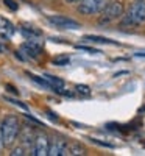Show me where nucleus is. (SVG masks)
<instances>
[{
    "instance_id": "nucleus-2",
    "label": "nucleus",
    "mask_w": 145,
    "mask_h": 156,
    "mask_svg": "<svg viewBox=\"0 0 145 156\" xmlns=\"http://www.w3.org/2000/svg\"><path fill=\"white\" fill-rule=\"evenodd\" d=\"M19 131H20V125H19L17 117L16 115H6L2 120V125H0V134H2L3 145L9 147L16 140Z\"/></svg>"
},
{
    "instance_id": "nucleus-8",
    "label": "nucleus",
    "mask_w": 145,
    "mask_h": 156,
    "mask_svg": "<svg viewBox=\"0 0 145 156\" xmlns=\"http://www.w3.org/2000/svg\"><path fill=\"white\" fill-rule=\"evenodd\" d=\"M16 33V28L8 19H5L3 16H0V36L3 39H11L12 34Z\"/></svg>"
},
{
    "instance_id": "nucleus-4",
    "label": "nucleus",
    "mask_w": 145,
    "mask_h": 156,
    "mask_svg": "<svg viewBox=\"0 0 145 156\" xmlns=\"http://www.w3.org/2000/svg\"><path fill=\"white\" fill-rule=\"evenodd\" d=\"M120 16H123V5H122V2L112 0V2L101 11L100 22L101 23H109V22H114L117 19H120Z\"/></svg>"
},
{
    "instance_id": "nucleus-19",
    "label": "nucleus",
    "mask_w": 145,
    "mask_h": 156,
    "mask_svg": "<svg viewBox=\"0 0 145 156\" xmlns=\"http://www.w3.org/2000/svg\"><path fill=\"white\" fill-rule=\"evenodd\" d=\"M12 156H17V154H25V150L22 148V147H19V148H16V150H12V153H11Z\"/></svg>"
},
{
    "instance_id": "nucleus-9",
    "label": "nucleus",
    "mask_w": 145,
    "mask_h": 156,
    "mask_svg": "<svg viewBox=\"0 0 145 156\" xmlns=\"http://www.w3.org/2000/svg\"><path fill=\"white\" fill-rule=\"evenodd\" d=\"M65 142L62 139H53L50 145V150H48V154L50 156H58V154H64V148H65Z\"/></svg>"
},
{
    "instance_id": "nucleus-17",
    "label": "nucleus",
    "mask_w": 145,
    "mask_h": 156,
    "mask_svg": "<svg viewBox=\"0 0 145 156\" xmlns=\"http://www.w3.org/2000/svg\"><path fill=\"white\" fill-rule=\"evenodd\" d=\"M5 98H6L8 101H11L12 105H16V106H20L22 109H27V106H25V105H23L22 101H19V100H14V98H9V97H5Z\"/></svg>"
},
{
    "instance_id": "nucleus-1",
    "label": "nucleus",
    "mask_w": 145,
    "mask_h": 156,
    "mask_svg": "<svg viewBox=\"0 0 145 156\" xmlns=\"http://www.w3.org/2000/svg\"><path fill=\"white\" fill-rule=\"evenodd\" d=\"M145 22V0H136L122 17V25L137 27Z\"/></svg>"
},
{
    "instance_id": "nucleus-3",
    "label": "nucleus",
    "mask_w": 145,
    "mask_h": 156,
    "mask_svg": "<svg viewBox=\"0 0 145 156\" xmlns=\"http://www.w3.org/2000/svg\"><path fill=\"white\" fill-rule=\"evenodd\" d=\"M112 0H81L78 5V12H81L84 16H92L98 14L104 8H106Z\"/></svg>"
},
{
    "instance_id": "nucleus-13",
    "label": "nucleus",
    "mask_w": 145,
    "mask_h": 156,
    "mask_svg": "<svg viewBox=\"0 0 145 156\" xmlns=\"http://www.w3.org/2000/svg\"><path fill=\"white\" fill-rule=\"evenodd\" d=\"M30 78H31V81H34V83H37L39 86H42V87H47V89H51V86L48 84V81L45 80V78H41V76H37V75H33V73H27Z\"/></svg>"
},
{
    "instance_id": "nucleus-14",
    "label": "nucleus",
    "mask_w": 145,
    "mask_h": 156,
    "mask_svg": "<svg viewBox=\"0 0 145 156\" xmlns=\"http://www.w3.org/2000/svg\"><path fill=\"white\" fill-rule=\"evenodd\" d=\"M76 90L80 94H84V95H89L90 94V89H89V86H86V84H78L76 86Z\"/></svg>"
},
{
    "instance_id": "nucleus-12",
    "label": "nucleus",
    "mask_w": 145,
    "mask_h": 156,
    "mask_svg": "<svg viewBox=\"0 0 145 156\" xmlns=\"http://www.w3.org/2000/svg\"><path fill=\"white\" fill-rule=\"evenodd\" d=\"M64 154H83V147H80L78 144L65 145V148H64Z\"/></svg>"
},
{
    "instance_id": "nucleus-16",
    "label": "nucleus",
    "mask_w": 145,
    "mask_h": 156,
    "mask_svg": "<svg viewBox=\"0 0 145 156\" xmlns=\"http://www.w3.org/2000/svg\"><path fill=\"white\" fill-rule=\"evenodd\" d=\"M53 62H55V64H58V66H65V64L69 62V58H67V56L56 58V59H53Z\"/></svg>"
},
{
    "instance_id": "nucleus-10",
    "label": "nucleus",
    "mask_w": 145,
    "mask_h": 156,
    "mask_svg": "<svg viewBox=\"0 0 145 156\" xmlns=\"http://www.w3.org/2000/svg\"><path fill=\"white\" fill-rule=\"evenodd\" d=\"M44 78L48 81V84L51 86V89L56 90V92H61L62 87H64V81L58 76H53V75H44Z\"/></svg>"
},
{
    "instance_id": "nucleus-21",
    "label": "nucleus",
    "mask_w": 145,
    "mask_h": 156,
    "mask_svg": "<svg viewBox=\"0 0 145 156\" xmlns=\"http://www.w3.org/2000/svg\"><path fill=\"white\" fill-rule=\"evenodd\" d=\"M2 145H3V140H2V134H0V150H2Z\"/></svg>"
},
{
    "instance_id": "nucleus-18",
    "label": "nucleus",
    "mask_w": 145,
    "mask_h": 156,
    "mask_svg": "<svg viewBox=\"0 0 145 156\" xmlns=\"http://www.w3.org/2000/svg\"><path fill=\"white\" fill-rule=\"evenodd\" d=\"M76 48H80V50H84V51H89V53H98L97 50H94V48H89V47H84V45H78Z\"/></svg>"
},
{
    "instance_id": "nucleus-20",
    "label": "nucleus",
    "mask_w": 145,
    "mask_h": 156,
    "mask_svg": "<svg viewBox=\"0 0 145 156\" xmlns=\"http://www.w3.org/2000/svg\"><path fill=\"white\" fill-rule=\"evenodd\" d=\"M67 3H76V2H81V0H65Z\"/></svg>"
},
{
    "instance_id": "nucleus-5",
    "label": "nucleus",
    "mask_w": 145,
    "mask_h": 156,
    "mask_svg": "<svg viewBox=\"0 0 145 156\" xmlns=\"http://www.w3.org/2000/svg\"><path fill=\"white\" fill-rule=\"evenodd\" d=\"M48 22L56 28L61 30H78L81 28L80 22H76L70 17H65V16H48Z\"/></svg>"
},
{
    "instance_id": "nucleus-22",
    "label": "nucleus",
    "mask_w": 145,
    "mask_h": 156,
    "mask_svg": "<svg viewBox=\"0 0 145 156\" xmlns=\"http://www.w3.org/2000/svg\"><path fill=\"white\" fill-rule=\"evenodd\" d=\"M0 51H3V45L2 44H0Z\"/></svg>"
},
{
    "instance_id": "nucleus-7",
    "label": "nucleus",
    "mask_w": 145,
    "mask_h": 156,
    "mask_svg": "<svg viewBox=\"0 0 145 156\" xmlns=\"http://www.w3.org/2000/svg\"><path fill=\"white\" fill-rule=\"evenodd\" d=\"M20 51H22V53L27 56V58H37L39 53L42 51V47L39 45L36 41H28V42L22 44Z\"/></svg>"
},
{
    "instance_id": "nucleus-11",
    "label": "nucleus",
    "mask_w": 145,
    "mask_h": 156,
    "mask_svg": "<svg viewBox=\"0 0 145 156\" xmlns=\"http://www.w3.org/2000/svg\"><path fill=\"white\" fill-rule=\"evenodd\" d=\"M86 41L89 42H97V44H112V45H117V42H114L112 39H108V37H103V36H95V34H87L84 36Z\"/></svg>"
},
{
    "instance_id": "nucleus-6",
    "label": "nucleus",
    "mask_w": 145,
    "mask_h": 156,
    "mask_svg": "<svg viewBox=\"0 0 145 156\" xmlns=\"http://www.w3.org/2000/svg\"><path fill=\"white\" fill-rule=\"evenodd\" d=\"M48 150H50L48 137H47L45 134H39V136L36 137V142H34L33 154H34V156H45V154H48Z\"/></svg>"
},
{
    "instance_id": "nucleus-15",
    "label": "nucleus",
    "mask_w": 145,
    "mask_h": 156,
    "mask_svg": "<svg viewBox=\"0 0 145 156\" xmlns=\"http://www.w3.org/2000/svg\"><path fill=\"white\" fill-rule=\"evenodd\" d=\"M3 3H5L11 11H16V9H17V3L14 2V0H3Z\"/></svg>"
}]
</instances>
